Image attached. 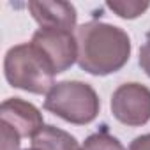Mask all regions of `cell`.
<instances>
[{
  "instance_id": "obj_1",
  "label": "cell",
  "mask_w": 150,
  "mask_h": 150,
  "mask_svg": "<svg viewBox=\"0 0 150 150\" xmlns=\"http://www.w3.org/2000/svg\"><path fill=\"white\" fill-rule=\"evenodd\" d=\"M78 65L94 76L120 71L131 57V39L125 30L104 21H87L76 28Z\"/></svg>"
},
{
  "instance_id": "obj_2",
  "label": "cell",
  "mask_w": 150,
  "mask_h": 150,
  "mask_svg": "<svg viewBox=\"0 0 150 150\" xmlns=\"http://www.w3.org/2000/svg\"><path fill=\"white\" fill-rule=\"evenodd\" d=\"M4 74L11 87L30 94H48L57 76L50 60L32 42H21L7 50Z\"/></svg>"
},
{
  "instance_id": "obj_3",
  "label": "cell",
  "mask_w": 150,
  "mask_h": 150,
  "mask_svg": "<svg viewBox=\"0 0 150 150\" xmlns=\"http://www.w3.org/2000/svg\"><path fill=\"white\" fill-rule=\"evenodd\" d=\"M44 110L74 125L94 122L101 111V101L92 85L78 80L58 81L44 99Z\"/></svg>"
},
{
  "instance_id": "obj_4",
  "label": "cell",
  "mask_w": 150,
  "mask_h": 150,
  "mask_svg": "<svg viewBox=\"0 0 150 150\" xmlns=\"http://www.w3.org/2000/svg\"><path fill=\"white\" fill-rule=\"evenodd\" d=\"M113 117L129 127H141L150 120V88L141 83H124L111 96Z\"/></svg>"
},
{
  "instance_id": "obj_5",
  "label": "cell",
  "mask_w": 150,
  "mask_h": 150,
  "mask_svg": "<svg viewBox=\"0 0 150 150\" xmlns=\"http://www.w3.org/2000/svg\"><path fill=\"white\" fill-rule=\"evenodd\" d=\"M30 42L44 53L57 74L65 72L74 65V62H78L76 35L69 30L39 28L34 32Z\"/></svg>"
},
{
  "instance_id": "obj_6",
  "label": "cell",
  "mask_w": 150,
  "mask_h": 150,
  "mask_svg": "<svg viewBox=\"0 0 150 150\" xmlns=\"http://www.w3.org/2000/svg\"><path fill=\"white\" fill-rule=\"evenodd\" d=\"M0 122L13 127L21 138H34L44 127V118L39 108L20 97H11L2 103Z\"/></svg>"
},
{
  "instance_id": "obj_7",
  "label": "cell",
  "mask_w": 150,
  "mask_h": 150,
  "mask_svg": "<svg viewBox=\"0 0 150 150\" xmlns=\"http://www.w3.org/2000/svg\"><path fill=\"white\" fill-rule=\"evenodd\" d=\"M32 18L41 28H60L72 32L76 28L78 13L71 2H50V0H32L27 4Z\"/></svg>"
},
{
  "instance_id": "obj_8",
  "label": "cell",
  "mask_w": 150,
  "mask_h": 150,
  "mask_svg": "<svg viewBox=\"0 0 150 150\" xmlns=\"http://www.w3.org/2000/svg\"><path fill=\"white\" fill-rule=\"evenodd\" d=\"M32 148L37 150H81L78 139L64 129L55 125H44L34 138Z\"/></svg>"
},
{
  "instance_id": "obj_9",
  "label": "cell",
  "mask_w": 150,
  "mask_h": 150,
  "mask_svg": "<svg viewBox=\"0 0 150 150\" xmlns=\"http://www.w3.org/2000/svg\"><path fill=\"white\" fill-rule=\"evenodd\" d=\"M106 6L120 18L134 20L150 7V2H141V0H110V2H106Z\"/></svg>"
},
{
  "instance_id": "obj_10",
  "label": "cell",
  "mask_w": 150,
  "mask_h": 150,
  "mask_svg": "<svg viewBox=\"0 0 150 150\" xmlns=\"http://www.w3.org/2000/svg\"><path fill=\"white\" fill-rule=\"evenodd\" d=\"M81 150H125L118 138L108 132V129H101L94 134H90L83 145Z\"/></svg>"
},
{
  "instance_id": "obj_11",
  "label": "cell",
  "mask_w": 150,
  "mask_h": 150,
  "mask_svg": "<svg viewBox=\"0 0 150 150\" xmlns=\"http://www.w3.org/2000/svg\"><path fill=\"white\" fill-rule=\"evenodd\" d=\"M0 127H2V146H0V150H20L21 136L4 122H0Z\"/></svg>"
},
{
  "instance_id": "obj_12",
  "label": "cell",
  "mask_w": 150,
  "mask_h": 150,
  "mask_svg": "<svg viewBox=\"0 0 150 150\" xmlns=\"http://www.w3.org/2000/svg\"><path fill=\"white\" fill-rule=\"evenodd\" d=\"M139 67L145 71V74L150 78V34L146 35L145 42L139 48Z\"/></svg>"
},
{
  "instance_id": "obj_13",
  "label": "cell",
  "mask_w": 150,
  "mask_h": 150,
  "mask_svg": "<svg viewBox=\"0 0 150 150\" xmlns=\"http://www.w3.org/2000/svg\"><path fill=\"white\" fill-rule=\"evenodd\" d=\"M127 150H150V132L136 136L131 141V145H129Z\"/></svg>"
},
{
  "instance_id": "obj_14",
  "label": "cell",
  "mask_w": 150,
  "mask_h": 150,
  "mask_svg": "<svg viewBox=\"0 0 150 150\" xmlns=\"http://www.w3.org/2000/svg\"><path fill=\"white\" fill-rule=\"evenodd\" d=\"M25 150H37V148H25Z\"/></svg>"
}]
</instances>
